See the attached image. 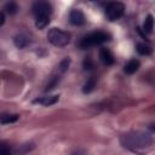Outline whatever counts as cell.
<instances>
[{
    "instance_id": "4fadbf2b",
    "label": "cell",
    "mask_w": 155,
    "mask_h": 155,
    "mask_svg": "<svg viewBox=\"0 0 155 155\" xmlns=\"http://www.w3.org/2000/svg\"><path fill=\"white\" fill-rule=\"evenodd\" d=\"M136 48H137V52H138L139 54H142V56H148V54L151 53V47H150L148 44H145V42L137 44Z\"/></svg>"
},
{
    "instance_id": "3957f363",
    "label": "cell",
    "mask_w": 155,
    "mask_h": 155,
    "mask_svg": "<svg viewBox=\"0 0 155 155\" xmlns=\"http://www.w3.org/2000/svg\"><path fill=\"white\" fill-rule=\"evenodd\" d=\"M47 39L52 45L63 47L70 42V34L59 28H51L47 33Z\"/></svg>"
},
{
    "instance_id": "7a4b0ae2",
    "label": "cell",
    "mask_w": 155,
    "mask_h": 155,
    "mask_svg": "<svg viewBox=\"0 0 155 155\" xmlns=\"http://www.w3.org/2000/svg\"><path fill=\"white\" fill-rule=\"evenodd\" d=\"M110 38V35L108 33H104V31H93L91 34H87L85 35L80 42H79V47L81 50H87L90 47H93V46H97V45H101L105 41H108Z\"/></svg>"
},
{
    "instance_id": "ac0fdd59",
    "label": "cell",
    "mask_w": 155,
    "mask_h": 155,
    "mask_svg": "<svg viewBox=\"0 0 155 155\" xmlns=\"http://www.w3.org/2000/svg\"><path fill=\"white\" fill-rule=\"evenodd\" d=\"M58 81H59V76H53V78L50 80V82L47 84L45 91H51V90H53V88L56 87V85H57Z\"/></svg>"
},
{
    "instance_id": "30bf717a",
    "label": "cell",
    "mask_w": 155,
    "mask_h": 155,
    "mask_svg": "<svg viewBox=\"0 0 155 155\" xmlns=\"http://www.w3.org/2000/svg\"><path fill=\"white\" fill-rule=\"evenodd\" d=\"M139 67H140V63H139V61L138 59H130L126 64H125V67H124V71L126 73V74H133V73H136L138 69H139Z\"/></svg>"
},
{
    "instance_id": "52a82bcc",
    "label": "cell",
    "mask_w": 155,
    "mask_h": 155,
    "mask_svg": "<svg viewBox=\"0 0 155 155\" xmlns=\"http://www.w3.org/2000/svg\"><path fill=\"white\" fill-rule=\"evenodd\" d=\"M99 58H101V61H102V63L103 64H105V65H111L113 63H114V54L111 53V51L109 50V48H107V47H102L101 50H99Z\"/></svg>"
},
{
    "instance_id": "5b68a950",
    "label": "cell",
    "mask_w": 155,
    "mask_h": 155,
    "mask_svg": "<svg viewBox=\"0 0 155 155\" xmlns=\"http://www.w3.org/2000/svg\"><path fill=\"white\" fill-rule=\"evenodd\" d=\"M33 13L35 17H50L52 13V6L46 1H38L33 5Z\"/></svg>"
},
{
    "instance_id": "6da1fadb",
    "label": "cell",
    "mask_w": 155,
    "mask_h": 155,
    "mask_svg": "<svg viewBox=\"0 0 155 155\" xmlns=\"http://www.w3.org/2000/svg\"><path fill=\"white\" fill-rule=\"evenodd\" d=\"M121 142H122L124 147H126L127 149L136 151V153H143V151L151 149L153 143H154L153 137L149 133L140 132V131L130 132V133L122 136Z\"/></svg>"
},
{
    "instance_id": "8fae6325",
    "label": "cell",
    "mask_w": 155,
    "mask_h": 155,
    "mask_svg": "<svg viewBox=\"0 0 155 155\" xmlns=\"http://www.w3.org/2000/svg\"><path fill=\"white\" fill-rule=\"evenodd\" d=\"M96 84H97V79H96L94 76H91V78L85 82V85H84V87H82V92H84V93H90V92H92V91L94 90V87H96Z\"/></svg>"
},
{
    "instance_id": "277c9868",
    "label": "cell",
    "mask_w": 155,
    "mask_h": 155,
    "mask_svg": "<svg viewBox=\"0 0 155 155\" xmlns=\"http://www.w3.org/2000/svg\"><path fill=\"white\" fill-rule=\"evenodd\" d=\"M124 11H125V5L122 2L119 1L111 2L105 8V16L109 21H116L124 15Z\"/></svg>"
},
{
    "instance_id": "ba28073f",
    "label": "cell",
    "mask_w": 155,
    "mask_h": 155,
    "mask_svg": "<svg viewBox=\"0 0 155 155\" xmlns=\"http://www.w3.org/2000/svg\"><path fill=\"white\" fill-rule=\"evenodd\" d=\"M13 42H15V45H16L18 48H24V47H27V46L30 44V38H29L27 34L21 33V34H17V35L15 36Z\"/></svg>"
},
{
    "instance_id": "e0dca14e",
    "label": "cell",
    "mask_w": 155,
    "mask_h": 155,
    "mask_svg": "<svg viewBox=\"0 0 155 155\" xmlns=\"http://www.w3.org/2000/svg\"><path fill=\"white\" fill-rule=\"evenodd\" d=\"M5 10H6L10 15H15V13L17 12V10H18V5H17L16 2H13V1L7 2V4L5 5Z\"/></svg>"
},
{
    "instance_id": "9c48e42d",
    "label": "cell",
    "mask_w": 155,
    "mask_h": 155,
    "mask_svg": "<svg viewBox=\"0 0 155 155\" xmlns=\"http://www.w3.org/2000/svg\"><path fill=\"white\" fill-rule=\"evenodd\" d=\"M59 99V96H44V97H39V98H35L33 101V103H39L41 105H52L54 103H57Z\"/></svg>"
},
{
    "instance_id": "5bb4252c",
    "label": "cell",
    "mask_w": 155,
    "mask_h": 155,
    "mask_svg": "<svg viewBox=\"0 0 155 155\" xmlns=\"http://www.w3.org/2000/svg\"><path fill=\"white\" fill-rule=\"evenodd\" d=\"M18 117H19V115H17V114H2V115H0V122L1 124H11V122L17 121Z\"/></svg>"
},
{
    "instance_id": "44dd1931",
    "label": "cell",
    "mask_w": 155,
    "mask_h": 155,
    "mask_svg": "<svg viewBox=\"0 0 155 155\" xmlns=\"http://www.w3.org/2000/svg\"><path fill=\"white\" fill-rule=\"evenodd\" d=\"M4 22H5V15L0 11V25H2V24H4Z\"/></svg>"
},
{
    "instance_id": "7c38bea8",
    "label": "cell",
    "mask_w": 155,
    "mask_h": 155,
    "mask_svg": "<svg viewBox=\"0 0 155 155\" xmlns=\"http://www.w3.org/2000/svg\"><path fill=\"white\" fill-rule=\"evenodd\" d=\"M153 29H154V18H153L151 15H148L145 21H144V23H143V30L145 33L150 34L153 31Z\"/></svg>"
},
{
    "instance_id": "9a60e30c",
    "label": "cell",
    "mask_w": 155,
    "mask_h": 155,
    "mask_svg": "<svg viewBox=\"0 0 155 155\" xmlns=\"http://www.w3.org/2000/svg\"><path fill=\"white\" fill-rule=\"evenodd\" d=\"M48 23H50V17H36L35 19V25L39 29H44Z\"/></svg>"
},
{
    "instance_id": "d6986e66",
    "label": "cell",
    "mask_w": 155,
    "mask_h": 155,
    "mask_svg": "<svg viewBox=\"0 0 155 155\" xmlns=\"http://www.w3.org/2000/svg\"><path fill=\"white\" fill-rule=\"evenodd\" d=\"M69 64H70V59H69L68 57L64 58V59L61 62V64H59V70H61V71H65L67 68L69 67Z\"/></svg>"
},
{
    "instance_id": "ffe728a7",
    "label": "cell",
    "mask_w": 155,
    "mask_h": 155,
    "mask_svg": "<svg viewBox=\"0 0 155 155\" xmlns=\"http://www.w3.org/2000/svg\"><path fill=\"white\" fill-rule=\"evenodd\" d=\"M84 67H85V69H91V68L93 67V63H92L91 57H86V58H85V61H84Z\"/></svg>"
},
{
    "instance_id": "8992f818",
    "label": "cell",
    "mask_w": 155,
    "mask_h": 155,
    "mask_svg": "<svg viewBox=\"0 0 155 155\" xmlns=\"http://www.w3.org/2000/svg\"><path fill=\"white\" fill-rule=\"evenodd\" d=\"M85 15L80 10H73L69 13V22L73 25H82L85 24Z\"/></svg>"
},
{
    "instance_id": "2e32d148",
    "label": "cell",
    "mask_w": 155,
    "mask_h": 155,
    "mask_svg": "<svg viewBox=\"0 0 155 155\" xmlns=\"http://www.w3.org/2000/svg\"><path fill=\"white\" fill-rule=\"evenodd\" d=\"M13 154H15V150L8 144L0 143V155H13Z\"/></svg>"
}]
</instances>
